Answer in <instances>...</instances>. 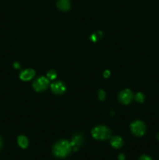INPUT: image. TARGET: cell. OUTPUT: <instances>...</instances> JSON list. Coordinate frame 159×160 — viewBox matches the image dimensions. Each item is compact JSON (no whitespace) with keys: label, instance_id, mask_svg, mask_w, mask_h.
Here are the masks:
<instances>
[{"label":"cell","instance_id":"obj_9","mask_svg":"<svg viewBox=\"0 0 159 160\" xmlns=\"http://www.w3.org/2000/svg\"><path fill=\"white\" fill-rule=\"evenodd\" d=\"M110 144L113 148H120L123 145V141L119 136H115L111 138Z\"/></svg>","mask_w":159,"mask_h":160},{"label":"cell","instance_id":"obj_6","mask_svg":"<svg viewBox=\"0 0 159 160\" xmlns=\"http://www.w3.org/2000/svg\"><path fill=\"white\" fill-rule=\"evenodd\" d=\"M51 89L53 93L57 94V95H61V94L64 93V92L65 91V86L61 81H57V82L51 84Z\"/></svg>","mask_w":159,"mask_h":160},{"label":"cell","instance_id":"obj_15","mask_svg":"<svg viewBox=\"0 0 159 160\" xmlns=\"http://www.w3.org/2000/svg\"><path fill=\"white\" fill-rule=\"evenodd\" d=\"M138 160H153L152 158L150 157L147 155H142Z\"/></svg>","mask_w":159,"mask_h":160},{"label":"cell","instance_id":"obj_13","mask_svg":"<svg viewBox=\"0 0 159 160\" xmlns=\"http://www.w3.org/2000/svg\"><path fill=\"white\" fill-rule=\"evenodd\" d=\"M47 76H48V78L50 80H54L56 78V73L55 70H50V71L48 72L47 73Z\"/></svg>","mask_w":159,"mask_h":160},{"label":"cell","instance_id":"obj_10","mask_svg":"<svg viewBox=\"0 0 159 160\" xmlns=\"http://www.w3.org/2000/svg\"><path fill=\"white\" fill-rule=\"evenodd\" d=\"M57 6L62 11L69 10L70 8V0H59L57 2Z\"/></svg>","mask_w":159,"mask_h":160},{"label":"cell","instance_id":"obj_11","mask_svg":"<svg viewBox=\"0 0 159 160\" xmlns=\"http://www.w3.org/2000/svg\"><path fill=\"white\" fill-rule=\"evenodd\" d=\"M17 142H18V145H20V148H26L28 146V140L25 136L20 135L19 136L18 138H17Z\"/></svg>","mask_w":159,"mask_h":160},{"label":"cell","instance_id":"obj_8","mask_svg":"<svg viewBox=\"0 0 159 160\" xmlns=\"http://www.w3.org/2000/svg\"><path fill=\"white\" fill-rule=\"evenodd\" d=\"M83 142H84V138H83L82 136L80 134H77V135H75L73 138L70 144L72 145V148L74 147L75 151H76L77 150V146H80V145H82Z\"/></svg>","mask_w":159,"mask_h":160},{"label":"cell","instance_id":"obj_19","mask_svg":"<svg viewBox=\"0 0 159 160\" xmlns=\"http://www.w3.org/2000/svg\"><path fill=\"white\" fill-rule=\"evenodd\" d=\"M2 141L1 138H0V148H2Z\"/></svg>","mask_w":159,"mask_h":160},{"label":"cell","instance_id":"obj_3","mask_svg":"<svg viewBox=\"0 0 159 160\" xmlns=\"http://www.w3.org/2000/svg\"><path fill=\"white\" fill-rule=\"evenodd\" d=\"M130 129L132 134L136 136H138V137L143 136L145 132H146V127H145V124L142 121H140V120H137V121L131 123Z\"/></svg>","mask_w":159,"mask_h":160},{"label":"cell","instance_id":"obj_1","mask_svg":"<svg viewBox=\"0 0 159 160\" xmlns=\"http://www.w3.org/2000/svg\"><path fill=\"white\" fill-rule=\"evenodd\" d=\"M72 151V145L66 140H61L56 142L53 146V154L58 158H65L70 155Z\"/></svg>","mask_w":159,"mask_h":160},{"label":"cell","instance_id":"obj_14","mask_svg":"<svg viewBox=\"0 0 159 160\" xmlns=\"http://www.w3.org/2000/svg\"><path fill=\"white\" fill-rule=\"evenodd\" d=\"M98 97H99L100 100H104L105 98V93L103 90H100L98 92Z\"/></svg>","mask_w":159,"mask_h":160},{"label":"cell","instance_id":"obj_4","mask_svg":"<svg viewBox=\"0 0 159 160\" xmlns=\"http://www.w3.org/2000/svg\"><path fill=\"white\" fill-rule=\"evenodd\" d=\"M48 84H49L48 78H45V77H41L34 81V84H33V87H34V90L37 91V92H41V91L45 90L48 88Z\"/></svg>","mask_w":159,"mask_h":160},{"label":"cell","instance_id":"obj_2","mask_svg":"<svg viewBox=\"0 0 159 160\" xmlns=\"http://www.w3.org/2000/svg\"><path fill=\"white\" fill-rule=\"evenodd\" d=\"M92 136L96 140H106L109 138L111 135V132L108 128L104 126H98L94 128L91 131Z\"/></svg>","mask_w":159,"mask_h":160},{"label":"cell","instance_id":"obj_18","mask_svg":"<svg viewBox=\"0 0 159 160\" xmlns=\"http://www.w3.org/2000/svg\"><path fill=\"white\" fill-rule=\"evenodd\" d=\"M14 67H15V68H20V65H19V63H17V62H15L14 63Z\"/></svg>","mask_w":159,"mask_h":160},{"label":"cell","instance_id":"obj_12","mask_svg":"<svg viewBox=\"0 0 159 160\" xmlns=\"http://www.w3.org/2000/svg\"><path fill=\"white\" fill-rule=\"evenodd\" d=\"M136 100H137L138 102H143L144 101V95L141 93V92H138V93L136 95Z\"/></svg>","mask_w":159,"mask_h":160},{"label":"cell","instance_id":"obj_5","mask_svg":"<svg viewBox=\"0 0 159 160\" xmlns=\"http://www.w3.org/2000/svg\"><path fill=\"white\" fill-rule=\"evenodd\" d=\"M132 98H133L132 92L130 90H129V89H126V90L123 91L118 95V99H119V101L123 104L125 105L129 104L131 102V100L132 99Z\"/></svg>","mask_w":159,"mask_h":160},{"label":"cell","instance_id":"obj_16","mask_svg":"<svg viewBox=\"0 0 159 160\" xmlns=\"http://www.w3.org/2000/svg\"><path fill=\"white\" fill-rule=\"evenodd\" d=\"M109 76H110V72H109L108 70H105V71L104 72V78H108Z\"/></svg>","mask_w":159,"mask_h":160},{"label":"cell","instance_id":"obj_17","mask_svg":"<svg viewBox=\"0 0 159 160\" xmlns=\"http://www.w3.org/2000/svg\"><path fill=\"white\" fill-rule=\"evenodd\" d=\"M118 160H125V156L123 154L118 155Z\"/></svg>","mask_w":159,"mask_h":160},{"label":"cell","instance_id":"obj_7","mask_svg":"<svg viewBox=\"0 0 159 160\" xmlns=\"http://www.w3.org/2000/svg\"><path fill=\"white\" fill-rule=\"evenodd\" d=\"M34 74H35V72H34V70H32V69H27V70H25L24 71H23L20 73V78L22 81H27L32 79L34 77Z\"/></svg>","mask_w":159,"mask_h":160}]
</instances>
